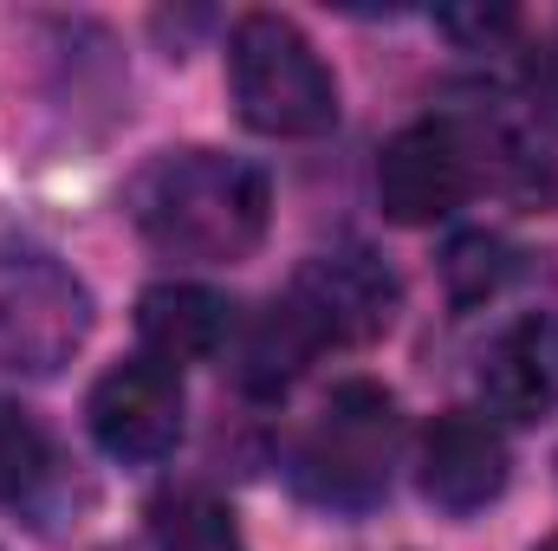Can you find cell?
<instances>
[{"label":"cell","instance_id":"obj_13","mask_svg":"<svg viewBox=\"0 0 558 551\" xmlns=\"http://www.w3.org/2000/svg\"><path fill=\"white\" fill-rule=\"evenodd\" d=\"M441 279H448V298L454 305H487L513 279V247L500 234H461L441 254Z\"/></svg>","mask_w":558,"mask_h":551},{"label":"cell","instance_id":"obj_3","mask_svg":"<svg viewBox=\"0 0 558 551\" xmlns=\"http://www.w3.org/2000/svg\"><path fill=\"white\" fill-rule=\"evenodd\" d=\"M228 85L260 137H325L338 124V85L318 46L286 13H247L228 39Z\"/></svg>","mask_w":558,"mask_h":551},{"label":"cell","instance_id":"obj_16","mask_svg":"<svg viewBox=\"0 0 558 551\" xmlns=\"http://www.w3.org/2000/svg\"><path fill=\"white\" fill-rule=\"evenodd\" d=\"M441 26H448L454 39H474V46H494V39H507V33H520V13H507V7H494V13H441Z\"/></svg>","mask_w":558,"mask_h":551},{"label":"cell","instance_id":"obj_17","mask_svg":"<svg viewBox=\"0 0 558 551\" xmlns=\"http://www.w3.org/2000/svg\"><path fill=\"white\" fill-rule=\"evenodd\" d=\"M539 551H558V539H546V546H539Z\"/></svg>","mask_w":558,"mask_h":551},{"label":"cell","instance_id":"obj_11","mask_svg":"<svg viewBox=\"0 0 558 551\" xmlns=\"http://www.w3.org/2000/svg\"><path fill=\"white\" fill-rule=\"evenodd\" d=\"M318 357V344H312V331L286 311V298L267 305L254 325H247V338H241V364H234V377L254 390V396H279L305 364Z\"/></svg>","mask_w":558,"mask_h":551},{"label":"cell","instance_id":"obj_6","mask_svg":"<svg viewBox=\"0 0 558 551\" xmlns=\"http://www.w3.org/2000/svg\"><path fill=\"white\" fill-rule=\"evenodd\" d=\"M481 188L474 175V149L454 131V118H428L410 124L384 143L377 156V201L397 228H428L441 215H454L468 195Z\"/></svg>","mask_w":558,"mask_h":551},{"label":"cell","instance_id":"obj_9","mask_svg":"<svg viewBox=\"0 0 558 551\" xmlns=\"http://www.w3.org/2000/svg\"><path fill=\"white\" fill-rule=\"evenodd\" d=\"M481 396L507 421H539L558 409V318H513L481 357Z\"/></svg>","mask_w":558,"mask_h":551},{"label":"cell","instance_id":"obj_14","mask_svg":"<svg viewBox=\"0 0 558 551\" xmlns=\"http://www.w3.org/2000/svg\"><path fill=\"white\" fill-rule=\"evenodd\" d=\"M52 467V448H46V428L20 403H0V500H20L46 480Z\"/></svg>","mask_w":558,"mask_h":551},{"label":"cell","instance_id":"obj_10","mask_svg":"<svg viewBox=\"0 0 558 551\" xmlns=\"http://www.w3.org/2000/svg\"><path fill=\"white\" fill-rule=\"evenodd\" d=\"M137 338H143V357H156L169 370L175 364H208L234 338V305L221 292H208V285H189V279L149 285L137 298Z\"/></svg>","mask_w":558,"mask_h":551},{"label":"cell","instance_id":"obj_4","mask_svg":"<svg viewBox=\"0 0 558 551\" xmlns=\"http://www.w3.org/2000/svg\"><path fill=\"white\" fill-rule=\"evenodd\" d=\"M92 338V292L52 254H0V370L52 377Z\"/></svg>","mask_w":558,"mask_h":551},{"label":"cell","instance_id":"obj_12","mask_svg":"<svg viewBox=\"0 0 558 551\" xmlns=\"http://www.w3.org/2000/svg\"><path fill=\"white\" fill-rule=\"evenodd\" d=\"M149 539H156V551H247L234 513L215 493H202V487L162 493L149 506Z\"/></svg>","mask_w":558,"mask_h":551},{"label":"cell","instance_id":"obj_7","mask_svg":"<svg viewBox=\"0 0 558 551\" xmlns=\"http://www.w3.org/2000/svg\"><path fill=\"white\" fill-rule=\"evenodd\" d=\"M85 421H92V441L111 461L149 467L182 441V377L156 357H124L98 377Z\"/></svg>","mask_w":558,"mask_h":551},{"label":"cell","instance_id":"obj_8","mask_svg":"<svg viewBox=\"0 0 558 551\" xmlns=\"http://www.w3.org/2000/svg\"><path fill=\"white\" fill-rule=\"evenodd\" d=\"M422 493H428V506H441L454 519L494 506L507 493V441H500V428L474 409L435 415L428 434H422Z\"/></svg>","mask_w":558,"mask_h":551},{"label":"cell","instance_id":"obj_2","mask_svg":"<svg viewBox=\"0 0 558 551\" xmlns=\"http://www.w3.org/2000/svg\"><path fill=\"white\" fill-rule=\"evenodd\" d=\"M397 441H403V415L397 396L377 383H338L325 396L318 421L299 441L292 480L305 500L331 506V513H364L390 493V467H397Z\"/></svg>","mask_w":558,"mask_h":551},{"label":"cell","instance_id":"obj_15","mask_svg":"<svg viewBox=\"0 0 558 551\" xmlns=\"http://www.w3.org/2000/svg\"><path fill=\"white\" fill-rule=\"evenodd\" d=\"M526 98H533V118L558 124V46L526 52Z\"/></svg>","mask_w":558,"mask_h":551},{"label":"cell","instance_id":"obj_1","mask_svg":"<svg viewBox=\"0 0 558 551\" xmlns=\"http://www.w3.org/2000/svg\"><path fill=\"white\" fill-rule=\"evenodd\" d=\"M124 208H131L137 234L156 254L202 260V267H234L267 241L274 195H267V175L241 156L162 149L131 175Z\"/></svg>","mask_w":558,"mask_h":551},{"label":"cell","instance_id":"obj_5","mask_svg":"<svg viewBox=\"0 0 558 551\" xmlns=\"http://www.w3.org/2000/svg\"><path fill=\"white\" fill-rule=\"evenodd\" d=\"M286 311L312 331V344H371L377 331H390L397 318V273L364 254V247H338L305 260L286 285Z\"/></svg>","mask_w":558,"mask_h":551}]
</instances>
